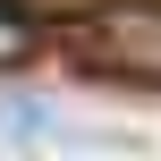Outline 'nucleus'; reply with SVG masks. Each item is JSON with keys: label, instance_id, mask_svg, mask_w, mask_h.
Here are the masks:
<instances>
[{"label": "nucleus", "instance_id": "obj_1", "mask_svg": "<svg viewBox=\"0 0 161 161\" xmlns=\"http://www.w3.org/2000/svg\"><path fill=\"white\" fill-rule=\"evenodd\" d=\"M93 51L110 68H127V76H161V8H102Z\"/></svg>", "mask_w": 161, "mask_h": 161}, {"label": "nucleus", "instance_id": "obj_2", "mask_svg": "<svg viewBox=\"0 0 161 161\" xmlns=\"http://www.w3.org/2000/svg\"><path fill=\"white\" fill-rule=\"evenodd\" d=\"M25 51H34V25H25V8H8V0H0V68H17Z\"/></svg>", "mask_w": 161, "mask_h": 161}]
</instances>
